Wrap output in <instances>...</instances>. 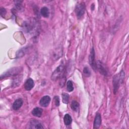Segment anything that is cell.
<instances>
[{"instance_id": "cell-4", "label": "cell", "mask_w": 129, "mask_h": 129, "mask_svg": "<svg viewBox=\"0 0 129 129\" xmlns=\"http://www.w3.org/2000/svg\"><path fill=\"white\" fill-rule=\"evenodd\" d=\"M21 70V69L20 68V67H17V68H12V69L8 70L7 72H5V73H4L1 76V79H2L3 78H5V77L12 76L17 75L19 73H20Z\"/></svg>"}, {"instance_id": "cell-20", "label": "cell", "mask_w": 129, "mask_h": 129, "mask_svg": "<svg viewBox=\"0 0 129 129\" xmlns=\"http://www.w3.org/2000/svg\"><path fill=\"white\" fill-rule=\"evenodd\" d=\"M26 51V49L25 48H23L21 49H20L17 53V57H22L25 53Z\"/></svg>"}, {"instance_id": "cell-7", "label": "cell", "mask_w": 129, "mask_h": 129, "mask_svg": "<svg viewBox=\"0 0 129 129\" xmlns=\"http://www.w3.org/2000/svg\"><path fill=\"white\" fill-rule=\"evenodd\" d=\"M29 125L30 128H43V127L41 122L35 119H31L29 122Z\"/></svg>"}, {"instance_id": "cell-22", "label": "cell", "mask_w": 129, "mask_h": 129, "mask_svg": "<svg viewBox=\"0 0 129 129\" xmlns=\"http://www.w3.org/2000/svg\"><path fill=\"white\" fill-rule=\"evenodd\" d=\"M54 100L55 105L56 106H58L59 105V97L57 96H55L54 97Z\"/></svg>"}, {"instance_id": "cell-11", "label": "cell", "mask_w": 129, "mask_h": 129, "mask_svg": "<svg viewBox=\"0 0 129 129\" xmlns=\"http://www.w3.org/2000/svg\"><path fill=\"white\" fill-rule=\"evenodd\" d=\"M34 86V83L33 80L32 79L29 78L27 79V81H26L24 84V88L26 90L30 91L33 88Z\"/></svg>"}, {"instance_id": "cell-21", "label": "cell", "mask_w": 129, "mask_h": 129, "mask_svg": "<svg viewBox=\"0 0 129 129\" xmlns=\"http://www.w3.org/2000/svg\"><path fill=\"white\" fill-rule=\"evenodd\" d=\"M83 73L85 76L89 77L91 75V72L88 67H85L83 70Z\"/></svg>"}, {"instance_id": "cell-13", "label": "cell", "mask_w": 129, "mask_h": 129, "mask_svg": "<svg viewBox=\"0 0 129 129\" xmlns=\"http://www.w3.org/2000/svg\"><path fill=\"white\" fill-rule=\"evenodd\" d=\"M62 54V49L60 48H57L55 51H54V52L53 53V55H52V57L53 58L54 60H57V59H58L61 56Z\"/></svg>"}, {"instance_id": "cell-18", "label": "cell", "mask_w": 129, "mask_h": 129, "mask_svg": "<svg viewBox=\"0 0 129 129\" xmlns=\"http://www.w3.org/2000/svg\"><path fill=\"white\" fill-rule=\"evenodd\" d=\"M62 99L63 103L65 104H68L69 100V95L66 93H62Z\"/></svg>"}, {"instance_id": "cell-15", "label": "cell", "mask_w": 129, "mask_h": 129, "mask_svg": "<svg viewBox=\"0 0 129 129\" xmlns=\"http://www.w3.org/2000/svg\"><path fill=\"white\" fill-rule=\"evenodd\" d=\"M40 13L41 15L45 18H47L49 16V11L46 7H43L41 9Z\"/></svg>"}, {"instance_id": "cell-17", "label": "cell", "mask_w": 129, "mask_h": 129, "mask_svg": "<svg viewBox=\"0 0 129 129\" xmlns=\"http://www.w3.org/2000/svg\"><path fill=\"white\" fill-rule=\"evenodd\" d=\"M71 108L72 109V110H73L75 111H77L79 109V104L77 101L74 100L71 103Z\"/></svg>"}, {"instance_id": "cell-1", "label": "cell", "mask_w": 129, "mask_h": 129, "mask_svg": "<svg viewBox=\"0 0 129 129\" xmlns=\"http://www.w3.org/2000/svg\"><path fill=\"white\" fill-rule=\"evenodd\" d=\"M124 78V73L123 71H121L119 74L116 75L113 77V91H114V94H115L117 92L120 84H121L123 81Z\"/></svg>"}, {"instance_id": "cell-12", "label": "cell", "mask_w": 129, "mask_h": 129, "mask_svg": "<svg viewBox=\"0 0 129 129\" xmlns=\"http://www.w3.org/2000/svg\"><path fill=\"white\" fill-rule=\"evenodd\" d=\"M23 101L21 98H19L17 99L15 101L13 104V108L15 110H18L23 105Z\"/></svg>"}, {"instance_id": "cell-2", "label": "cell", "mask_w": 129, "mask_h": 129, "mask_svg": "<svg viewBox=\"0 0 129 129\" xmlns=\"http://www.w3.org/2000/svg\"><path fill=\"white\" fill-rule=\"evenodd\" d=\"M37 22L35 20L25 21L23 24V29L27 33H32L37 30Z\"/></svg>"}, {"instance_id": "cell-9", "label": "cell", "mask_w": 129, "mask_h": 129, "mask_svg": "<svg viewBox=\"0 0 129 129\" xmlns=\"http://www.w3.org/2000/svg\"><path fill=\"white\" fill-rule=\"evenodd\" d=\"M97 63V69L98 70L100 73L104 76H106L107 74V72L104 67V66L103 65V64L100 62V61H98L96 62Z\"/></svg>"}, {"instance_id": "cell-14", "label": "cell", "mask_w": 129, "mask_h": 129, "mask_svg": "<svg viewBox=\"0 0 129 129\" xmlns=\"http://www.w3.org/2000/svg\"><path fill=\"white\" fill-rule=\"evenodd\" d=\"M43 110L39 107H35L32 111V114L36 117H40L41 116L42 114Z\"/></svg>"}, {"instance_id": "cell-3", "label": "cell", "mask_w": 129, "mask_h": 129, "mask_svg": "<svg viewBox=\"0 0 129 129\" xmlns=\"http://www.w3.org/2000/svg\"><path fill=\"white\" fill-rule=\"evenodd\" d=\"M64 71V67L63 64H60L58 67H57L56 68V69L52 73L51 76V79L53 81L57 80L63 75Z\"/></svg>"}, {"instance_id": "cell-10", "label": "cell", "mask_w": 129, "mask_h": 129, "mask_svg": "<svg viewBox=\"0 0 129 129\" xmlns=\"http://www.w3.org/2000/svg\"><path fill=\"white\" fill-rule=\"evenodd\" d=\"M101 124V116L99 113H97L95 116L94 121V128H98Z\"/></svg>"}, {"instance_id": "cell-6", "label": "cell", "mask_w": 129, "mask_h": 129, "mask_svg": "<svg viewBox=\"0 0 129 129\" xmlns=\"http://www.w3.org/2000/svg\"><path fill=\"white\" fill-rule=\"evenodd\" d=\"M89 63L91 67L94 70H97V63L95 61V51L94 48L92 47L90 52V54L89 57Z\"/></svg>"}, {"instance_id": "cell-16", "label": "cell", "mask_w": 129, "mask_h": 129, "mask_svg": "<svg viewBox=\"0 0 129 129\" xmlns=\"http://www.w3.org/2000/svg\"><path fill=\"white\" fill-rule=\"evenodd\" d=\"M63 121L66 125H70L72 121V119L71 115L69 114H65L63 117Z\"/></svg>"}, {"instance_id": "cell-23", "label": "cell", "mask_w": 129, "mask_h": 129, "mask_svg": "<svg viewBox=\"0 0 129 129\" xmlns=\"http://www.w3.org/2000/svg\"><path fill=\"white\" fill-rule=\"evenodd\" d=\"M6 10L5 8H1V15L3 17H4L6 15Z\"/></svg>"}, {"instance_id": "cell-19", "label": "cell", "mask_w": 129, "mask_h": 129, "mask_svg": "<svg viewBox=\"0 0 129 129\" xmlns=\"http://www.w3.org/2000/svg\"><path fill=\"white\" fill-rule=\"evenodd\" d=\"M67 88L69 92H72L74 90L73 82L71 80H69L67 83Z\"/></svg>"}, {"instance_id": "cell-5", "label": "cell", "mask_w": 129, "mask_h": 129, "mask_svg": "<svg viewBox=\"0 0 129 129\" xmlns=\"http://www.w3.org/2000/svg\"><path fill=\"white\" fill-rule=\"evenodd\" d=\"M75 12L78 18H81L85 12V6L84 4H78L75 8Z\"/></svg>"}, {"instance_id": "cell-8", "label": "cell", "mask_w": 129, "mask_h": 129, "mask_svg": "<svg viewBox=\"0 0 129 129\" xmlns=\"http://www.w3.org/2000/svg\"><path fill=\"white\" fill-rule=\"evenodd\" d=\"M50 98L49 96L46 95L41 98L39 101V104L42 107H45L48 106L50 102Z\"/></svg>"}]
</instances>
